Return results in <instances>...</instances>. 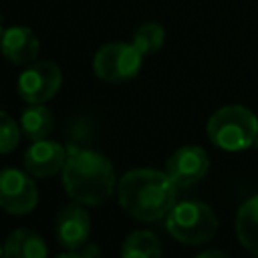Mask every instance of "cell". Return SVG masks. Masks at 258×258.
I'll list each match as a JSON object with an SVG mask.
<instances>
[{
  "label": "cell",
  "mask_w": 258,
  "mask_h": 258,
  "mask_svg": "<svg viewBox=\"0 0 258 258\" xmlns=\"http://www.w3.org/2000/svg\"><path fill=\"white\" fill-rule=\"evenodd\" d=\"M56 258H85V256H83L79 250H75V252L71 250V252H64V254H60V256H56Z\"/></svg>",
  "instance_id": "ffe728a7"
},
{
  "label": "cell",
  "mask_w": 258,
  "mask_h": 258,
  "mask_svg": "<svg viewBox=\"0 0 258 258\" xmlns=\"http://www.w3.org/2000/svg\"><path fill=\"white\" fill-rule=\"evenodd\" d=\"M210 141L224 151H244L258 141V117L244 105H226L208 119Z\"/></svg>",
  "instance_id": "3957f363"
},
{
  "label": "cell",
  "mask_w": 258,
  "mask_h": 258,
  "mask_svg": "<svg viewBox=\"0 0 258 258\" xmlns=\"http://www.w3.org/2000/svg\"><path fill=\"white\" fill-rule=\"evenodd\" d=\"M165 171L177 187H191L210 171V157L206 149L198 145H183L169 155L165 161Z\"/></svg>",
  "instance_id": "ba28073f"
},
{
  "label": "cell",
  "mask_w": 258,
  "mask_h": 258,
  "mask_svg": "<svg viewBox=\"0 0 258 258\" xmlns=\"http://www.w3.org/2000/svg\"><path fill=\"white\" fill-rule=\"evenodd\" d=\"M0 50L6 60L12 64H32L38 56L40 42L28 26H10L4 30L0 40Z\"/></svg>",
  "instance_id": "8fae6325"
},
{
  "label": "cell",
  "mask_w": 258,
  "mask_h": 258,
  "mask_svg": "<svg viewBox=\"0 0 258 258\" xmlns=\"http://www.w3.org/2000/svg\"><path fill=\"white\" fill-rule=\"evenodd\" d=\"M67 149L58 141L38 139L24 153V167L32 177H50L67 163Z\"/></svg>",
  "instance_id": "30bf717a"
},
{
  "label": "cell",
  "mask_w": 258,
  "mask_h": 258,
  "mask_svg": "<svg viewBox=\"0 0 258 258\" xmlns=\"http://www.w3.org/2000/svg\"><path fill=\"white\" fill-rule=\"evenodd\" d=\"M54 234L62 248L81 250L91 236V218L83 204H69L58 210L54 218Z\"/></svg>",
  "instance_id": "9c48e42d"
},
{
  "label": "cell",
  "mask_w": 258,
  "mask_h": 258,
  "mask_svg": "<svg viewBox=\"0 0 258 258\" xmlns=\"http://www.w3.org/2000/svg\"><path fill=\"white\" fill-rule=\"evenodd\" d=\"M165 228L177 242L187 246H200L216 236L218 216L204 202H175V206L165 216Z\"/></svg>",
  "instance_id": "277c9868"
},
{
  "label": "cell",
  "mask_w": 258,
  "mask_h": 258,
  "mask_svg": "<svg viewBox=\"0 0 258 258\" xmlns=\"http://www.w3.org/2000/svg\"><path fill=\"white\" fill-rule=\"evenodd\" d=\"M196 258H230V256L226 252H222V250H204Z\"/></svg>",
  "instance_id": "d6986e66"
},
{
  "label": "cell",
  "mask_w": 258,
  "mask_h": 258,
  "mask_svg": "<svg viewBox=\"0 0 258 258\" xmlns=\"http://www.w3.org/2000/svg\"><path fill=\"white\" fill-rule=\"evenodd\" d=\"M236 236L240 244L258 258V194L248 198L236 214Z\"/></svg>",
  "instance_id": "4fadbf2b"
},
{
  "label": "cell",
  "mask_w": 258,
  "mask_h": 258,
  "mask_svg": "<svg viewBox=\"0 0 258 258\" xmlns=\"http://www.w3.org/2000/svg\"><path fill=\"white\" fill-rule=\"evenodd\" d=\"M54 127L52 113L44 105H30L22 111L20 117V129L30 141L46 139Z\"/></svg>",
  "instance_id": "5bb4252c"
},
{
  "label": "cell",
  "mask_w": 258,
  "mask_h": 258,
  "mask_svg": "<svg viewBox=\"0 0 258 258\" xmlns=\"http://www.w3.org/2000/svg\"><path fill=\"white\" fill-rule=\"evenodd\" d=\"M121 258H161V242L149 230H135L125 238Z\"/></svg>",
  "instance_id": "9a60e30c"
},
{
  "label": "cell",
  "mask_w": 258,
  "mask_h": 258,
  "mask_svg": "<svg viewBox=\"0 0 258 258\" xmlns=\"http://www.w3.org/2000/svg\"><path fill=\"white\" fill-rule=\"evenodd\" d=\"M62 73L50 60H34L18 77V95L28 105H42L50 101L60 89Z\"/></svg>",
  "instance_id": "8992f818"
},
{
  "label": "cell",
  "mask_w": 258,
  "mask_h": 258,
  "mask_svg": "<svg viewBox=\"0 0 258 258\" xmlns=\"http://www.w3.org/2000/svg\"><path fill=\"white\" fill-rule=\"evenodd\" d=\"M79 252H81L85 258H97V256H99V248H97V244H89V242H87Z\"/></svg>",
  "instance_id": "ac0fdd59"
},
{
  "label": "cell",
  "mask_w": 258,
  "mask_h": 258,
  "mask_svg": "<svg viewBox=\"0 0 258 258\" xmlns=\"http://www.w3.org/2000/svg\"><path fill=\"white\" fill-rule=\"evenodd\" d=\"M0 258H4V250H0Z\"/></svg>",
  "instance_id": "7402d4cb"
},
{
  "label": "cell",
  "mask_w": 258,
  "mask_h": 258,
  "mask_svg": "<svg viewBox=\"0 0 258 258\" xmlns=\"http://www.w3.org/2000/svg\"><path fill=\"white\" fill-rule=\"evenodd\" d=\"M2 250L4 258H48V248L44 240L28 228H18L10 232Z\"/></svg>",
  "instance_id": "7c38bea8"
},
{
  "label": "cell",
  "mask_w": 258,
  "mask_h": 258,
  "mask_svg": "<svg viewBox=\"0 0 258 258\" xmlns=\"http://www.w3.org/2000/svg\"><path fill=\"white\" fill-rule=\"evenodd\" d=\"M121 208L135 220L155 222L169 214L177 202V185L167 171L131 169L119 179Z\"/></svg>",
  "instance_id": "6da1fadb"
},
{
  "label": "cell",
  "mask_w": 258,
  "mask_h": 258,
  "mask_svg": "<svg viewBox=\"0 0 258 258\" xmlns=\"http://www.w3.org/2000/svg\"><path fill=\"white\" fill-rule=\"evenodd\" d=\"M38 204V189L30 173L20 169L0 171V208L12 216L30 214Z\"/></svg>",
  "instance_id": "52a82bcc"
},
{
  "label": "cell",
  "mask_w": 258,
  "mask_h": 258,
  "mask_svg": "<svg viewBox=\"0 0 258 258\" xmlns=\"http://www.w3.org/2000/svg\"><path fill=\"white\" fill-rule=\"evenodd\" d=\"M20 141V125L4 111H0V153H10Z\"/></svg>",
  "instance_id": "e0dca14e"
},
{
  "label": "cell",
  "mask_w": 258,
  "mask_h": 258,
  "mask_svg": "<svg viewBox=\"0 0 258 258\" xmlns=\"http://www.w3.org/2000/svg\"><path fill=\"white\" fill-rule=\"evenodd\" d=\"M62 167V185L71 200L83 206L105 204L115 187V169L111 161L93 151L71 145Z\"/></svg>",
  "instance_id": "7a4b0ae2"
},
{
  "label": "cell",
  "mask_w": 258,
  "mask_h": 258,
  "mask_svg": "<svg viewBox=\"0 0 258 258\" xmlns=\"http://www.w3.org/2000/svg\"><path fill=\"white\" fill-rule=\"evenodd\" d=\"M131 42L135 44V48H137L143 56L153 54V52H157V50L163 46V42H165V28H163L161 24H157V22H143V24H139V26L135 28Z\"/></svg>",
  "instance_id": "2e32d148"
},
{
  "label": "cell",
  "mask_w": 258,
  "mask_h": 258,
  "mask_svg": "<svg viewBox=\"0 0 258 258\" xmlns=\"http://www.w3.org/2000/svg\"><path fill=\"white\" fill-rule=\"evenodd\" d=\"M143 54L133 42H107L93 56V71L105 83H125L137 77Z\"/></svg>",
  "instance_id": "5b68a950"
},
{
  "label": "cell",
  "mask_w": 258,
  "mask_h": 258,
  "mask_svg": "<svg viewBox=\"0 0 258 258\" xmlns=\"http://www.w3.org/2000/svg\"><path fill=\"white\" fill-rule=\"evenodd\" d=\"M2 34H4V28H2V20H0V40H2Z\"/></svg>",
  "instance_id": "44dd1931"
}]
</instances>
